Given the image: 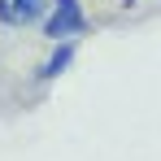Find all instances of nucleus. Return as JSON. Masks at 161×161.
Returning a JSON list of instances; mask_svg holds the SVG:
<instances>
[{
  "label": "nucleus",
  "mask_w": 161,
  "mask_h": 161,
  "mask_svg": "<svg viewBox=\"0 0 161 161\" xmlns=\"http://www.w3.org/2000/svg\"><path fill=\"white\" fill-rule=\"evenodd\" d=\"M39 31H44L48 44H65V39L83 35L87 31V4L83 0H53V9H48Z\"/></svg>",
  "instance_id": "1"
},
{
  "label": "nucleus",
  "mask_w": 161,
  "mask_h": 161,
  "mask_svg": "<svg viewBox=\"0 0 161 161\" xmlns=\"http://www.w3.org/2000/svg\"><path fill=\"white\" fill-rule=\"evenodd\" d=\"M53 0H0V26L9 31H26V26H44Z\"/></svg>",
  "instance_id": "2"
},
{
  "label": "nucleus",
  "mask_w": 161,
  "mask_h": 161,
  "mask_svg": "<svg viewBox=\"0 0 161 161\" xmlns=\"http://www.w3.org/2000/svg\"><path fill=\"white\" fill-rule=\"evenodd\" d=\"M74 57H79V39H65V44H53L48 57L39 61V70H35V79L39 83H57L70 65H74Z\"/></svg>",
  "instance_id": "3"
},
{
  "label": "nucleus",
  "mask_w": 161,
  "mask_h": 161,
  "mask_svg": "<svg viewBox=\"0 0 161 161\" xmlns=\"http://www.w3.org/2000/svg\"><path fill=\"white\" fill-rule=\"evenodd\" d=\"M135 4H139V0H118V9H135Z\"/></svg>",
  "instance_id": "4"
}]
</instances>
